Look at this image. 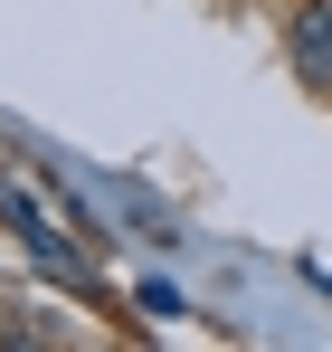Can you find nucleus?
Returning <instances> with one entry per match:
<instances>
[{
	"label": "nucleus",
	"instance_id": "1",
	"mask_svg": "<svg viewBox=\"0 0 332 352\" xmlns=\"http://www.w3.org/2000/svg\"><path fill=\"white\" fill-rule=\"evenodd\" d=\"M0 229L19 238L48 276H67V286H95V267H86V219L57 200V181L19 172V162H0Z\"/></svg>",
	"mask_w": 332,
	"mask_h": 352
},
{
	"label": "nucleus",
	"instance_id": "2",
	"mask_svg": "<svg viewBox=\"0 0 332 352\" xmlns=\"http://www.w3.org/2000/svg\"><path fill=\"white\" fill-rule=\"evenodd\" d=\"M285 48H294V76H304L313 96H332V0H304V10H294Z\"/></svg>",
	"mask_w": 332,
	"mask_h": 352
},
{
	"label": "nucleus",
	"instance_id": "3",
	"mask_svg": "<svg viewBox=\"0 0 332 352\" xmlns=\"http://www.w3.org/2000/svg\"><path fill=\"white\" fill-rule=\"evenodd\" d=\"M10 333H19V324H10V305H0V343H10Z\"/></svg>",
	"mask_w": 332,
	"mask_h": 352
}]
</instances>
